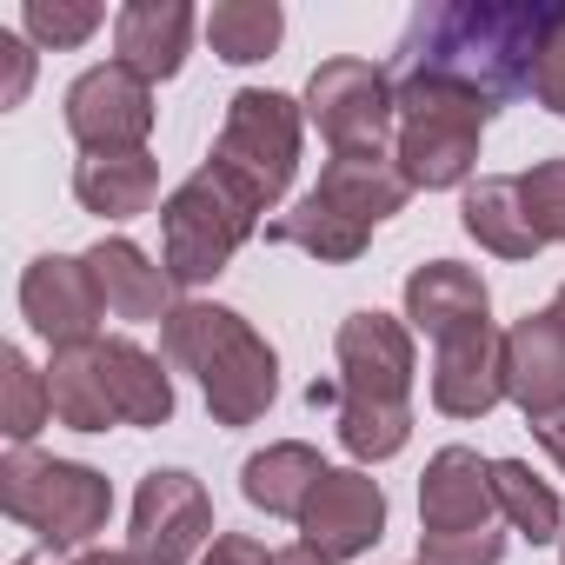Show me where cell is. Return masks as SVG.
Here are the masks:
<instances>
[{
  "label": "cell",
  "mask_w": 565,
  "mask_h": 565,
  "mask_svg": "<svg viewBox=\"0 0 565 565\" xmlns=\"http://www.w3.org/2000/svg\"><path fill=\"white\" fill-rule=\"evenodd\" d=\"M160 347L173 366H186L206 393L213 426H253L266 419L273 393H279V353L246 327V313L213 307V300H180L160 320Z\"/></svg>",
  "instance_id": "6da1fadb"
},
{
  "label": "cell",
  "mask_w": 565,
  "mask_h": 565,
  "mask_svg": "<svg viewBox=\"0 0 565 565\" xmlns=\"http://www.w3.org/2000/svg\"><path fill=\"white\" fill-rule=\"evenodd\" d=\"M545 14L552 8H433L413 21V74H446V81H466L479 87L486 100H512V94H532V54H539V34H545Z\"/></svg>",
  "instance_id": "7a4b0ae2"
},
{
  "label": "cell",
  "mask_w": 565,
  "mask_h": 565,
  "mask_svg": "<svg viewBox=\"0 0 565 565\" xmlns=\"http://www.w3.org/2000/svg\"><path fill=\"white\" fill-rule=\"evenodd\" d=\"M499 114V100H486L466 81L446 74H413L399 81V134H393V160L406 173V186L419 193H446L466 186L479 167V134Z\"/></svg>",
  "instance_id": "3957f363"
},
{
  "label": "cell",
  "mask_w": 565,
  "mask_h": 565,
  "mask_svg": "<svg viewBox=\"0 0 565 565\" xmlns=\"http://www.w3.org/2000/svg\"><path fill=\"white\" fill-rule=\"evenodd\" d=\"M300 134H307V107L294 94H273V87H239L226 100V120H220V140L206 153V173L239 200L253 206L259 220L287 200L294 173H300Z\"/></svg>",
  "instance_id": "277c9868"
},
{
  "label": "cell",
  "mask_w": 565,
  "mask_h": 565,
  "mask_svg": "<svg viewBox=\"0 0 565 565\" xmlns=\"http://www.w3.org/2000/svg\"><path fill=\"white\" fill-rule=\"evenodd\" d=\"M0 512L14 525H28L47 552H74V545H94L107 532L114 486H107V472H94L81 459L14 446L0 459Z\"/></svg>",
  "instance_id": "5b68a950"
},
{
  "label": "cell",
  "mask_w": 565,
  "mask_h": 565,
  "mask_svg": "<svg viewBox=\"0 0 565 565\" xmlns=\"http://www.w3.org/2000/svg\"><path fill=\"white\" fill-rule=\"evenodd\" d=\"M253 233H259V213L239 206L206 167L186 173L160 200V266H167L173 287H206V279H220Z\"/></svg>",
  "instance_id": "8992f818"
},
{
  "label": "cell",
  "mask_w": 565,
  "mask_h": 565,
  "mask_svg": "<svg viewBox=\"0 0 565 565\" xmlns=\"http://www.w3.org/2000/svg\"><path fill=\"white\" fill-rule=\"evenodd\" d=\"M300 107L333 153H386L399 134V87L373 61H320Z\"/></svg>",
  "instance_id": "52a82bcc"
},
{
  "label": "cell",
  "mask_w": 565,
  "mask_h": 565,
  "mask_svg": "<svg viewBox=\"0 0 565 565\" xmlns=\"http://www.w3.org/2000/svg\"><path fill=\"white\" fill-rule=\"evenodd\" d=\"M213 545V499L193 472L180 466H153L134 492V525H127V552L140 565H193Z\"/></svg>",
  "instance_id": "ba28073f"
},
{
  "label": "cell",
  "mask_w": 565,
  "mask_h": 565,
  "mask_svg": "<svg viewBox=\"0 0 565 565\" xmlns=\"http://www.w3.org/2000/svg\"><path fill=\"white\" fill-rule=\"evenodd\" d=\"M61 114H67V134L81 140V153H147V134H153V87H147L134 67L107 61V67H87V74L67 87Z\"/></svg>",
  "instance_id": "9c48e42d"
},
{
  "label": "cell",
  "mask_w": 565,
  "mask_h": 565,
  "mask_svg": "<svg viewBox=\"0 0 565 565\" xmlns=\"http://www.w3.org/2000/svg\"><path fill=\"white\" fill-rule=\"evenodd\" d=\"M333 360H340V399H386V406H413V373H419V353H413V327L366 307V313H347L340 320V340H333Z\"/></svg>",
  "instance_id": "30bf717a"
},
{
  "label": "cell",
  "mask_w": 565,
  "mask_h": 565,
  "mask_svg": "<svg viewBox=\"0 0 565 565\" xmlns=\"http://www.w3.org/2000/svg\"><path fill=\"white\" fill-rule=\"evenodd\" d=\"M386 539V492L366 466H327L300 512V545H313L327 565H347Z\"/></svg>",
  "instance_id": "8fae6325"
},
{
  "label": "cell",
  "mask_w": 565,
  "mask_h": 565,
  "mask_svg": "<svg viewBox=\"0 0 565 565\" xmlns=\"http://www.w3.org/2000/svg\"><path fill=\"white\" fill-rule=\"evenodd\" d=\"M21 320L61 353V347H87L100 340V287H94V273L81 253H41L28 273H21Z\"/></svg>",
  "instance_id": "7c38bea8"
},
{
  "label": "cell",
  "mask_w": 565,
  "mask_h": 565,
  "mask_svg": "<svg viewBox=\"0 0 565 565\" xmlns=\"http://www.w3.org/2000/svg\"><path fill=\"white\" fill-rule=\"evenodd\" d=\"M505 399L525 419L565 413V320L552 307L505 327Z\"/></svg>",
  "instance_id": "4fadbf2b"
},
{
  "label": "cell",
  "mask_w": 565,
  "mask_h": 565,
  "mask_svg": "<svg viewBox=\"0 0 565 565\" xmlns=\"http://www.w3.org/2000/svg\"><path fill=\"white\" fill-rule=\"evenodd\" d=\"M406 327L426 333L433 347L472 333V327H492V294L486 279L459 259H426L406 273Z\"/></svg>",
  "instance_id": "5bb4252c"
},
{
  "label": "cell",
  "mask_w": 565,
  "mask_h": 565,
  "mask_svg": "<svg viewBox=\"0 0 565 565\" xmlns=\"http://www.w3.org/2000/svg\"><path fill=\"white\" fill-rule=\"evenodd\" d=\"M505 399V333L472 327L446 347H433V406L446 419H486Z\"/></svg>",
  "instance_id": "9a60e30c"
},
{
  "label": "cell",
  "mask_w": 565,
  "mask_h": 565,
  "mask_svg": "<svg viewBox=\"0 0 565 565\" xmlns=\"http://www.w3.org/2000/svg\"><path fill=\"white\" fill-rule=\"evenodd\" d=\"M492 459L472 446H439L419 472V532H479L492 525Z\"/></svg>",
  "instance_id": "2e32d148"
},
{
  "label": "cell",
  "mask_w": 565,
  "mask_h": 565,
  "mask_svg": "<svg viewBox=\"0 0 565 565\" xmlns=\"http://www.w3.org/2000/svg\"><path fill=\"white\" fill-rule=\"evenodd\" d=\"M87 273H94V287H100V307L114 313V320H134V327H147V320H167L180 300H173V279H167V266H153L134 239H94L87 253Z\"/></svg>",
  "instance_id": "e0dca14e"
},
{
  "label": "cell",
  "mask_w": 565,
  "mask_h": 565,
  "mask_svg": "<svg viewBox=\"0 0 565 565\" xmlns=\"http://www.w3.org/2000/svg\"><path fill=\"white\" fill-rule=\"evenodd\" d=\"M186 47H193V8L186 0H127L114 14V54L147 87L173 81L186 67Z\"/></svg>",
  "instance_id": "ac0fdd59"
},
{
  "label": "cell",
  "mask_w": 565,
  "mask_h": 565,
  "mask_svg": "<svg viewBox=\"0 0 565 565\" xmlns=\"http://www.w3.org/2000/svg\"><path fill=\"white\" fill-rule=\"evenodd\" d=\"M327 206H340L347 220H360V226H380V220H393L399 206H406V173H399V160L393 153H333L327 167H320V186H313Z\"/></svg>",
  "instance_id": "d6986e66"
},
{
  "label": "cell",
  "mask_w": 565,
  "mask_h": 565,
  "mask_svg": "<svg viewBox=\"0 0 565 565\" xmlns=\"http://www.w3.org/2000/svg\"><path fill=\"white\" fill-rule=\"evenodd\" d=\"M320 479H327V459H320L307 439H279V446H266V452H253V459L239 466L246 505H259V512H273V519H300Z\"/></svg>",
  "instance_id": "ffe728a7"
},
{
  "label": "cell",
  "mask_w": 565,
  "mask_h": 565,
  "mask_svg": "<svg viewBox=\"0 0 565 565\" xmlns=\"http://www.w3.org/2000/svg\"><path fill=\"white\" fill-rule=\"evenodd\" d=\"M47 393H54V419L74 426V433H107V426H120V406H114V386H107V353H100V340L61 347V353L47 360Z\"/></svg>",
  "instance_id": "44dd1931"
},
{
  "label": "cell",
  "mask_w": 565,
  "mask_h": 565,
  "mask_svg": "<svg viewBox=\"0 0 565 565\" xmlns=\"http://www.w3.org/2000/svg\"><path fill=\"white\" fill-rule=\"evenodd\" d=\"M74 200L100 220H140L160 200V160L153 153H87L74 167Z\"/></svg>",
  "instance_id": "7402d4cb"
},
{
  "label": "cell",
  "mask_w": 565,
  "mask_h": 565,
  "mask_svg": "<svg viewBox=\"0 0 565 565\" xmlns=\"http://www.w3.org/2000/svg\"><path fill=\"white\" fill-rule=\"evenodd\" d=\"M459 226H466L486 253H499V259H532V253L545 246V239L532 233V220H525L519 173H486V180H472L466 200H459Z\"/></svg>",
  "instance_id": "603a6c76"
},
{
  "label": "cell",
  "mask_w": 565,
  "mask_h": 565,
  "mask_svg": "<svg viewBox=\"0 0 565 565\" xmlns=\"http://www.w3.org/2000/svg\"><path fill=\"white\" fill-rule=\"evenodd\" d=\"M107 353V386H114V406H120V426H167L173 419V380L167 366L140 347V340H100Z\"/></svg>",
  "instance_id": "cb8c5ba5"
},
{
  "label": "cell",
  "mask_w": 565,
  "mask_h": 565,
  "mask_svg": "<svg viewBox=\"0 0 565 565\" xmlns=\"http://www.w3.org/2000/svg\"><path fill=\"white\" fill-rule=\"evenodd\" d=\"M266 239H273V246H300V253H307V259H320V266H347V259H360V253H366L373 226H360V220H347L340 206H327L320 193H307L294 213L266 220Z\"/></svg>",
  "instance_id": "d4e9b609"
},
{
  "label": "cell",
  "mask_w": 565,
  "mask_h": 565,
  "mask_svg": "<svg viewBox=\"0 0 565 565\" xmlns=\"http://www.w3.org/2000/svg\"><path fill=\"white\" fill-rule=\"evenodd\" d=\"M287 34V14H279V0H220L206 14V47L226 61V67H253L279 47Z\"/></svg>",
  "instance_id": "484cf974"
},
{
  "label": "cell",
  "mask_w": 565,
  "mask_h": 565,
  "mask_svg": "<svg viewBox=\"0 0 565 565\" xmlns=\"http://www.w3.org/2000/svg\"><path fill=\"white\" fill-rule=\"evenodd\" d=\"M492 499H499L505 525H512V532H525L532 545L565 539V505H558V492H552L525 459H492Z\"/></svg>",
  "instance_id": "4316f807"
},
{
  "label": "cell",
  "mask_w": 565,
  "mask_h": 565,
  "mask_svg": "<svg viewBox=\"0 0 565 565\" xmlns=\"http://www.w3.org/2000/svg\"><path fill=\"white\" fill-rule=\"evenodd\" d=\"M47 419H54L47 373H41L21 347H8V353H0V433H8L14 446H34Z\"/></svg>",
  "instance_id": "83f0119b"
},
{
  "label": "cell",
  "mask_w": 565,
  "mask_h": 565,
  "mask_svg": "<svg viewBox=\"0 0 565 565\" xmlns=\"http://www.w3.org/2000/svg\"><path fill=\"white\" fill-rule=\"evenodd\" d=\"M413 439V406H386V399H340V446L360 466H380L393 452H406Z\"/></svg>",
  "instance_id": "f1b7e54d"
},
{
  "label": "cell",
  "mask_w": 565,
  "mask_h": 565,
  "mask_svg": "<svg viewBox=\"0 0 565 565\" xmlns=\"http://www.w3.org/2000/svg\"><path fill=\"white\" fill-rule=\"evenodd\" d=\"M100 21H107V8H94V0H28V8H21L28 41L47 47V54H67L81 41H94Z\"/></svg>",
  "instance_id": "f546056e"
},
{
  "label": "cell",
  "mask_w": 565,
  "mask_h": 565,
  "mask_svg": "<svg viewBox=\"0 0 565 565\" xmlns=\"http://www.w3.org/2000/svg\"><path fill=\"white\" fill-rule=\"evenodd\" d=\"M519 200H525V220L545 246H565V160H539L519 173Z\"/></svg>",
  "instance_id": "4dcf8cb0"
},
{
  "label": "cell",
  "mask_w": 565,
  "mask_h": 565,
  "mask_svg": "<svg viewBox=\"0 0 565 565\" xmlns=\"http://www.w3.org/2000/svg\"><path fill=\"white\" fill-rule=\"evenodd\" d=\"M505 558V532L479 525V532H419V565H499Z\"/></svg>",
  "instance_id": "1f68e13d"
},
{
  "label": "cell",
  "mask_w": 565,
  "mask_h": 565,
  "mask_svg": "<svg viewBox=\"0 0 565 565\" xmlns=\"http://www.w3.org/2000/svg\"><path fill=\"white\" fill-rule=\"evenodd\" d=\"M532 100L545 114L565 120V8L545 14V34H539V54H532Z\"/></svg>",
  "instance_id": "d6a6232c"
},
{
  "label": "cell",
  "mask_w": 565,
  "mask_h": 565,
  "mask_svg": "<svg viewBox=\"0 0 565 565\" xmlns=\"http://www.w3.org/2000/svg\"><path fill=\"white\" fill-rule=\"evenodd\" d=\"M0 54H8V87H0V107H21L28 81H34V47L21 34H0Z\"/></svg>",
  "instance_id": "836d02e7"
},
{
  "label": "cell",
  "mask_w": 565,
  "mask_h": 565,
  "mask_svg": "<svg viewBox=\"0 0 565 565\" xmlns=\"http://www.w3.org/2000/svg\"><path fill=\"white\" fill-rule=\"evenodd\" d=\"M200 565H273V552L253 539V532H220L213 545H206V558Z\"/></svg>",
  "instance_id": "e575fe53"
},
{
  "label": "cell",
  "mask_w": 565,
  "mask_h": 565,
  "mask_svg": "<svg viewBox=\"0 0 565 565\" xmlns=\"http://www.w3.org/2000/svg\"><path fill=\"white\" fill-rule=\"evenodd\" d=\"M532 439L552 452V466L565 472V413H552V419H532Z\"/></svg>",
  "instance_id": "d590c367"
},
{
  "label": "cell",
  "mask_w": 565,
  "mask_h": 565,
  "mask_svg": "<svg viewBox=\"0 0 565 565\" xmlns=\"http://www.w3.org/2000/svg\"><path fill=\"white\" fill-rule=\"evenodd\" d=\"M273 565H327L313 545H287V552H273Z\"/></svg>",
  "instance_id": "8d00e7d4"
},
{
  "label": "cell",
  "mask_w": 565,
  "mask_h": 565,
  "mask_svg": "<svg viewBox=\"0 0 565 565\" xmlns=\"http://www.w3.org/2000/svg\"><path fill=\"white\" fill-rule=\"evenodd\" d=\"M74 565H140V558L134 552H81Z\"/></svg>",
  "instance_id": "74e56055"
},
{
  "label": "cell",
  "mask_w": 565,
  "mask_h": 565,
  "mask_svg": "<svg viewBox=\"0 0 565 565\" xmlns=\"http://www.w3.org/2000/svg\"><path fill=\"white\" fill-rule=\"evenodd\" d=\"M14 565H54V552H47V545H41V552H21V558H14Z\"/></svg>",
  "instance_id": "f35d334b"
},
{
  "label": "cell",
  "mask_w": 565,
  "mask_h": 565,
  "mask_svg": "<svg viewBox=\"0 0 565 565\" xmlns=\"http://www.w3.org/2000/svg\"><path fill=\"white\" fill-rule=\"evenodd\" d=\"M552 313H558V320H565V287H558V300H552Z\"/></svg>",
  "instance_id": "ab89813d"
},
{
  "label": "cell",
  "mask_w": 565,
  "mask_h": 565,
  "mask_svg": "<svg viewBox=\"0 0 565 565\" xmlns=\"http://www.w3.org/2000/svg\"><path fill=\"white\" fill-rule=\"evenodd\" d=\"M558 552H565V539H558Z\"/></svg>",
  "instance_id": "60d3db41"
}]
</instances>
